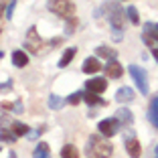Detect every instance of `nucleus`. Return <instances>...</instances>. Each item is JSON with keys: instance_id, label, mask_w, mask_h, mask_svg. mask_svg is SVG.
I'll use <instances>...</instances> for the list:
<instances>
[{"instance_id": "obj_12", "label": "nucleus", "mask_w": 158, "mask_h": 158, "mask_svg": "<svg viewBox=\"0 0 158 158\" xmlns=\"http://www.w3.org/2000/svg\"><path fill=\"white\" fill-rule=\"evenodd\" d=\"M12 63H14V67H27L28 65V55L24 51H14L12 53Z\"/></svg>"}, {"instance_id": "obj_20", "label": "nucleus", "mask_w": 158, "mask_h": 158, "mask_svg": "<svg viewBox=\"0 0 158 158\" xmlns=\"http://www.w3.org/2000/svg\"><path fill=\"white\" fill-rule=\"evenodd\" d=\"M126 14H128V19H130L132 24L140 23V14H138V8H136V6H128V8H126Z\"/></svg>"}, {"instance_id": "obj_21", "label": "nucleus", "mask_w": 158, "mask_h": 158, "mask_svg": "<svg viewBox=\"0 0 158 158\" xmlns=\"http://www.w3.org/2000/svg\"><path fill=\"white\" fill-rule=\"evenodd\" d=\"M0 140H2V142H14V140H16V136H14L12 132L2 130V132H0Z\"/></svg>"}, {"instance_id": "obj_19", "label": "nucleus", "mask_w": 158, "mask_h": 158, "mask_svg": "<svg viewBox=\"0 0 158 158\" xmlns=\"http://www.w3.org/2000/svg\"><path fill=\"white\" fill-rule=\"evenodd\" d=\"M12 128H10V132H12L14 136H24V134H28V128L24 124H20V122H12Z\"/></svg>"}, {"instance_id": "obj_24", "label": "nucleus", "mask_w": 158, "mask_h": 158, "mask_svg": "<svg viewBox=\"0 0 158 158\" xmlns=\"http://www.w3.org/2000/svg\"><path fill=\"white\" fill-rule=\"evenodd\" d=\"M14 6H16V2L14 0H10V4H8V8H6V16H8V20L12 19V12H14Z\"/></svg>"}, {"instance_id": "obj_14", "label": "nucleus", "mask_w": 158, "mask_h": 158, "mask_svg": "<svg viewBox=\"0 0 158 158\" xmlns=\"http://www.w3.org/2000/svg\"><path fill=\"white\" fill-rule=\"evenodd\" d=\"M118 120H120V124H122V126H132L134 118H132V112H130V110L122 107L120 112H118Z\"/></svg>"}, {"instance_id": "obj_18", "label": "nucleus", "mask_w": 158, "mask_h": 158, "mask_svg": "<svg viewBox=\"0 0 158 158\" xmlns=\"http://www.w3.org/2000/svg\"><path fill=\"white\" fill-rule=\"evenodd\" d=\"M95 53H98L99 57H106V59H110V61H114L118 57V53L114 51V49H107V47H98L95 49Z\"/></svg>"}, {"instance_id": "obj_13", "label": "nucleus", "mask_w": 158, "mask_h": 158, "mask_svg": "<svg viewBox=\"0 0 158 158\" xmlns=\"http://www.w3.org/2000/svg\"><path fill=\"white\" fill-rule=\"evenodd\" d=\"M75 53H77V49H75V47H69V49L63 53V57H61V61H59V67H61V69H63V67H67L71 61H73Z\"/></svg>"}, {"instance_id": "obj_8", "label": "nucleus", "mask_w": 158, "mask_h": 158, "mask_svg": "<svg viewBox=\"0 0 158 158\" xmlns=\"http://www.w3.org/2000/svg\"><path fill=\"white\" fill-rule=\"evenodd\" d=\"M126 150H128V154H130L132 158H140V154H142V146H140V142L136 138L126 140Z\"/></svg>"}, {"instance_id": "obj_5", "label": "nucleus", "mask_w": 158, "mask_h": 158, "mask_svg": "<svg viewBox=\"0 0 158 158\" xmlns=\"http://www.w3.org/2000/svg\"><path fill=\"white\" fill-rule=\"evenodd\" d=\"M24 47H27L31 53H41L43 41H41V37H39V33H37V28H35V27L28 28L27 39H24Z\"/></svg>"}, {"instance_id": "obj_1", "label": "nucleus", "mask_w": 158, "mask_h": 158, "mask_svg": "<svg viewBox=\"0 0 158 158\" xmlns=\"http://www.w3.org/2000/svg\"><path fill=\"white\" fill-rule=\"evenodd\" d=\"M87 152L91 154L93 158H110L114 152L112 144L106 140V136L103 138H99V136H91L87 142Z\"/></svg>"}, {"instance_id": "obj_28", "label": "nucleus", "mask_w": 158, "mask_h": 158, "mask_svg": "<svg viewBox=\"0 0 158 158\" xmlns=\"http://www.w3.org/2000/svg\"><path fill=\"white\" fill-rule=\"evenodd\" d=\"M156 31H158V24H156Z\"/></svg>"}, {"instance_id": "obj_22", "label": "nucleus", "mask_w": 158, "mask_h": 158, "mask_svg": "<svg viewBox=\"0 0 158 158\" xmlns=\"http://www.w3.org/2000/svg\"><path fill=\"white\" fill-rule=\"evenodd\" d=\"M49 106H51L53 110H55V107H61L63 106V99L57 98V95H51V98H49Z\"/></svg>"}, {"instance_id": "obj_11", "label": "nucleus", "mask_w": 158, "mask_h": 158, "mask_svg": "<svg viewBox=\"0 0 158 158\" xmlns=\"http://www.w3.org/2000/svg\"><path fill=\"white\" fill-rule=\"evenodd\" d=\"M148 120L154 124V128H158V95H154V98H152V102H150Z\"/></svg>"}, {"instance_id": "obj_15", "label": "nucleus", "mask_w": 158, "mask_h": 158, "mask_svg": "<svg viewBox=\"0 0 158 158\" xmlns=\"http://www.w3.org/2000/svg\"><path fill=\"white\" fill-rule=\"evenodd\" d=\"M83 99L87 102V106H106V102H103L102 98H99L98 93H91V91H87L83 95Z\"/></svg>"}, {"instance_id": "obj_17", "label": "nucleus", "mask_w": 158, "mask_h": 158, "mask_svg": "<svg viewBox=\"0 0 158 158\" xmlns=\"http://www.w3.org/2000/svg\"><path fill=\"white\" fill-rule=\"evenodd\" d=\"M49 156H51V152H49V146H47L45 142L37 144V148H35V152H33V158H49Z\"/></svg>"}, {"instance_id": "obj_23", "label": "nucleus", "mask_w": 158, "mask_h": 158, "mask_svg": "<svg viewBox=\"0 0 158 158\" xmlns=\"http://www.w3.org/2000/svg\"><path fill=\"white\" fill-rule=\"evenodd\" d=\"M81 95H83V93H73V95H69V98H67V102H69L71 103V106H75V103H79V102H81Z\"/></svg>"}, {"instance_id": "obj_9", "label": "nucleus", "mask_w": 158, "mask_h": 158, "mask_svg": "<svg viewBox=\"0 0 158 158\" xmlns=\"http://www.w3.org/2000/svg\"><path fill=\"white\" fill-rule=\"evenodd\" d=\"M116 102H120V103H130V102H134V89H130V87H122V89H118V93H116Z\"/></svg>"}, {"instance_id": "obj_26", "label": "nucleus", "mask_w": 158, "mask_h": 158, "mask_svg": "<svg viewBox=\"0 0 158 158\" xmlns=\"http://www.w3.org/2000/svg\"><path fill=\"white\" fill-rule=\"evenodd\" d=\"M154 152H156V156H154V158H158V146H156V148H154Z\"/></svg>"}, {"instance_id": "obj_7", "label": "nucleus", "mask_w": 158, "mask_h": 158, "mask_svg": "<svg viewBox=\"0 0 158 158\" xmlns=\"http://www.w3.org/2000/svg\"><path fill=\"white\" fill-rule=\"evenodd\" d=\"M122 73H124V69H122V63H118L116 59L110 61V63L106 65V75H107L110 79H120Z\"/></svg>"}, {"instance_id": "obj_25", "label": "nucleus", "mask_w": 158, "mask_h": 158, "mask_svg": "<svg viewBox=\"0 0 158 158\" xmlns=\"http://www.w3.org/2000/svg\"><path fill=\"white\" fill-rule=\"evenodd\" d=\"M152 55H154V59L158 61V49H152Z\"/></svg>"}, {"instance_id": "obj_3", "label": "nucleus", "mask_w": 158, "mask_h": 158, "mask_svg": "<svg viewBox=\"0 0 158 158\" xmlns=\"http://www.w3.org/2000/svg\"><path fill=\"white\" fill-rule=\"evenodd\" d=\"M130 75H132V79L136 81V85H138V91L140 93H148V75H146V71L142 69V67H138V65H130Z\"/></svg>"}, {"instance_id": "obj_2", "label": "nucleus", "mask_w": 158, "mask_h": 158, "mask_svg": "<svg viewBox=\"0 0 158 158\" xmlns=\"http://www.w3.org/2000/svg\"><path fill=\"white\" fill-rule=\"evenodd\" d=\"M47 8L51 10V12H55L57 16L65 19V20H71L73 14H75V4L71 0H49L47 2Z\"/></svg>"}, {"instance_id": "obj_6", "label": "nucleus", "mask_w": 158, "mask_h": 158, "mask_svg": "<svg viewBox=\"0 0 158 158\" xmlns=\"http://www.w3.org/2000/svg\"><path fill=\"white\" fill-rule=\"evenodd\" d=\"M85 87L91 93H102V91H106L107 83H106V79H102V77H93V79H87Z\"/></svg>"}, {"instance_id": "obj_10", "label": "nucleus", "mask_w": 158, "mask_h": 158, "mask_svg": "<svg viewBox=\"0 0 158 158\" xmlns=\"http://www.w3.org/2000/svg\"><path fill=\"white\" fill-rule=\"evenodd\" d=\"M99 69H102V63L95 57H89L83 61V73H98Z\"/></svg>"}, {"instance_id": "obj_16", "label": "nucleus", "mask_w": 158, "mask_h": 158, "mask_svg": "<svg viewBox=\"0 0 158 158\" xmlns=\"http://www.w3.org/2000/svg\"><path fill=\"white\" fill-rule=\"evenodd\" d=\"M61 158H79V150L73 144H65L61 150Z\"/></svg>"}, {"instance_id": "obj_4", "label": "nucleus", "mask_w": 158, "mask_h": 158, "mask_svg": "<svg viewBox=\"0 0 158 158\" xmlns=\"http://www.w3.org/2000/svg\"><path fill=\"white\" fill-rule=\"evenodd\" d=\"M98 128H99V134H102V136L112 138V136L118 134V130L122 128V124H120V120H118V118H110V120H102Z\"/></svg>"}, {"instance_id": "obj_27", "label": "nucleus", "mask_w": 158, "mask_h": 158, "mask_svg": "<svg viewBox=\"0 0 158 158\" xmlns=\"http://www.w3.org/2000/svg\"><path fill=\"white\" fill-rule=\"evenodd\" d=\"M0 19H2V6H0Z\"/></svg>"}]
</instances>
